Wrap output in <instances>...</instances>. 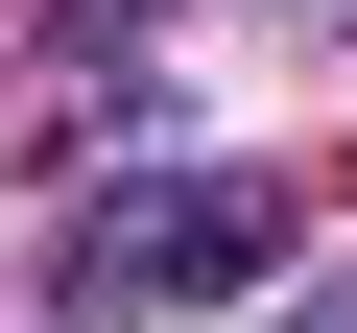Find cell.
I'll use <instances>...</instances> for the list:
<instances>
[{
    "label": "cell",
    "mask_w": 357,
    "mask_h": 333,
    "mask_svg": "<svg viewBox=\"0 0 357 333\" xmlns=\"http://www.w3.org/2000/svg\"><path fill=\"white\" fill-rule=\"evenodd\" d=\"M262 262H286V191H262V166H191V191H143V215L72 238V309H215Z\"/></svg>",
    "instance_id": "obj_1"
},
{
    "label": "cell",
    "mask_w": 357,
    "mask_h": 333,
    "mask_svg": "<svg viewBox=\"0 0 357 333\" xmlns=\"http://www.w3.org/2000/svg\"><path fill=\"white\" fill-rule=\"evenodd\" d=\"M48 24H72V48H119V24H167V0H48Z\"/></svg>",
    "instance_id": "obj_2"
}]
</instances>
